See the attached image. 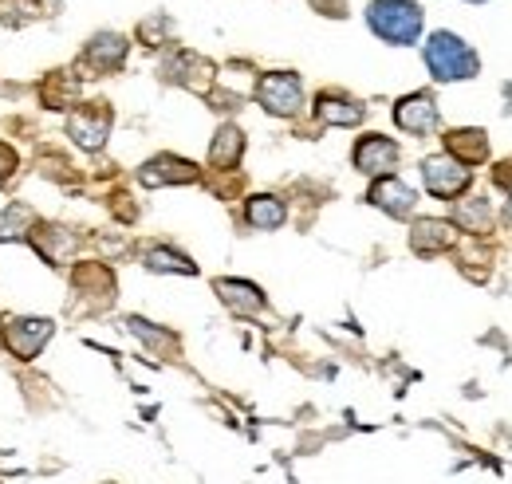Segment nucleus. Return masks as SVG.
Wrapping results in <instances>:
<instances>
[{"label": "nucleus", "mask_w": 512, "mask_h": 484, "mask_svg": "<svg viewBox=\"0 0 512 484\" xmlns=\"http://www.w3.org/2000/svg\"><path fill=\"white\" fill-rule=\"evenodd\" d=\"M316 119L327 122V126H355V122H363V103H355L347 95H327L323 91L320 99H316Z\"/></svg>", "instance_id": "dca6fc26"}, {"label": "nucleus", "mask_w": 512, "mask_h": 484, "mask_svg": "<svg viewBox=\"0 0 512 484\" xmlns=\"http://www.w3.org/2000/svg\"><path fill=\"white\" fill-rule=\"evenodd\" d=\"M111 122H115V115L107 103H87V107H75V115L67 119V134L75 138V146L99 150L111 134Z\"/></svg>", "instance_id": "423d86ee"}, {"label": "nucleus", "mask_w": 512, "mask_h": 484, "mask_svg": "<svg viewBox=\"0 0 512 484\" xmlns=\"http://www.w3.org/2000/svg\"><path fill=\"white\" fill-rule=\"evenodd\" d=\"M213 288H217V296L225 300V307H233V311H241V315H256V311L264 307V292H260L256 284H245V280H217Z\"/></svg>", "instance_id": "f3484780"}, {"label": "nucleus", "mask_w": 512, "mask_h": 484, "mask_svg": "<svg viewBox=\"0 0 512 484\" xmlns=\"http://www.w3.org/2000/svg\"><path fill=\"white\" fill-rule=\"evenodd\" d=\"M394 122L406 130V134H430L438 126V103L430 91H414L406 99L394 103Z\"/></svg>", "instance_id": "6e6552de"}, {"label": "nucleus", "mask_w": 512, "mask_h": 484, "mask_svg": "<svg viewBox=\"0 0 512 484\" xmlns=\"http://www.w3.org/2000/svg\"><path fill=\"white\" fill-rule=\"evenodd\" d=\"M367 20L386 44H414L422 32V8L414 0H375L367 8Z\"/></svg>", "instance_id": "f257e3e1"}, {"label": "nucleus", "mask_w": 512, "mask_h": 484, "mask_svg": "<svg viewBox=\"0 0 512 484\" xmlns=\"http://www.w3.org/2000/svg\"><path fill=\"white\" fill-rule=\"evenodd\" d=\"M367 201L375 205V209H383V213H390V217H410L414 213V189L406 182H398L394 174L390 178H379V182L371 185V193H367Z\"/></svg>", "instance_id": "9b49d317"}, {"label": "nucleus", "mask_w": 512, "mask_h": 484, "mask_svg": "<svg viewBox=\"0 0 512 484\" xmlns=\"http://www.w3.org/2000/svg\"><path fill=\"white\" fill-rule=\"evenodd\" d=\"M446 154L457 158L461 166H481L489 158V138H485V130H449Z\"/></svg>", "instance_id": "ddd939ff"}, {"label": "nucleus", "mask_w": 512, "mask_h": 484, "mask_svg": "<svg viewBox=\"0 0 512 484\" xmlns=\"http://www.w3.org/2000/svg\"><path fill=\"white\" fill-rule=\"evenodd\" d=\"M457 221L465 225V233H489L493 229V209L481 197H469V201H457Z\"/></svg>", "instance_id": "412c9836"}, {"label": "nucleus", "mask_w": 512, "mask_h": 484, "mask_svg": "<svg viewBox=\"0 0 512 484\" xmlns=\"http://www.w3.org/2000/svg\"><path fill=\"white\" fill-rule=\"evenodd\" d=\"M426 63L434 71V79L442 83H457V79H473L477 75V52L457 40L453 32H434L426 44Z\"/></svg>", "instance_id": "f03ea898"}, {"label": "nucleus", "mask_w": 512, "mask_h": 484, "mask_svg": "<svg viewBox=\"0 0 512 484\" xmlns=\"http://www.w3.org/2000/svg\"><path fill=\"white\" fill-rule=\"evenodd\" d=\"M284 217H288V209H284V201L272 197V193H256V197L245 201V221H249L253 229H280Z\"/></svg>", "instance_id": "a211bd4d"}, {"label": "nucleus", "mask_w": 512, "mask_h": 484, "mask_svg": "<svg viewBox=\"0 0 512 484\" xmlns=\"http://www.w3.org/2000/svg\"><path fill=\"white\" fill-rule=\"evenodd\" d=\"M241 154H245V134L237 126H221L213 146H209V166L213 170H237Z\"/></svg>", "instance_id": "2eb2a0df"}, {"label": "nucleus", "mask_w": 512, "mask_h": 484, "mask_svg": "<svg viewBox=\"0 0 512 484\" xmlns=\"http://www.w3.org/2000/svg\"><path fill=\"white\" fill-rule=\"evenodd\" d=\"M138 178L142 185H150V189H158V185H190L201 178V170L186 162V158H174V154H158V158H150L142 170H138Z\"/></svg>", "instance_id": "1a4fd4ad"}, {"label": "nucleus", "mask_w": 512, "mask_h": 484, "mask_svg": "<svg viewBox=\"0 0 512 484\" xmlns=\"http://www.w3.org/2000/svg\"><path fill=\"white\" fill-rule=\"evenodd\" d=\"M146 268L150 272H178V276H193L197 264H193L186 252H174V248H150L146 252Z\"/></svg>", "instance_id": "aec40b11"}, {"label": "nucleus", "mask_w": 512, "mask_h": 484, "mask_svg": "<svg viewBox=\"0 0 512 484\" xmlns=\"http://www.w3.org/2000/svg\"><path fill=\"white\" fill-rule=\"evenodd\" d=\"M4 8H8V12L16 8V24H20V20H32V16L40 12V4H36V0H8Z\"/></svg>", "instance_id": "b1692460"}, {"label": "nucleus", "mask_w": 512, "mask_h": 484, "mask_svg": "<svg viewBox=\"0 0 512 484\" xmlns=\"http://www.w3.org/2000/svg\"><path fill=\"white\" fill-rule=\"evenodd\" d=\"M256 103H260L268 115H280V119L300 115V107H304L300 75H292V71H268V75L256 83Z\"/></svg>", "instance_id": "20e7f679"}, {"label": "nucleus", "mask_w": 512, "mask_h": 484, "mask_svg": "<svg viewBox=\"0 0 512 484\" xmlns=\"http://www.w3.org/2000/svg\"><path fill=\"white\" fill-rule=\"evenodd\" d=\"M52 331H56V323L52 319H36V315H4L0 319V343L20 363H32L48 347Z\"/></svg>", "instance_id": "7ed1b4c3"}, {"label": "nucleus", "mask_w": 512, "mask_h": 484, "mask_svg": "<svg viewBox=\"0 0 512 484\" xmlns=\"http://www.w3.org/2000/svg\"><path fill=\"white\" fill-rule=\"evenodd\" d=\"M355 170L359 174H367V178H390V170L398 166V142L394 138H386V134H367V138H359L355 142Z\"/></svg>", "instance_id": "0eeeda50"}, {"label": "nucleus", "mask_w": 512, "mask_h": 484, "mask_svg": "<svg viewBox=\"0 0 512 484\" xmlns=\"http://www.w3.org/2000/svg\"><path fill=\"white\" fill-rule=\"evenodd\" d=\"M505 225L512 229V201H509V209H505Z\"/></svg>", "instance_id": "393cba45"}, {"label": "nucleus", "mask_w": 512, "mask_h": 484, "mask_svg": "<svg viewBox=\"0 0 512 484\" xmlns=\"http://www.w3.org/2000/svg\"><path fill=\"white\" fill-rule=\"evenodd\" d=\"M422 182H426V189H430L434 197L453 201V197H461V193L469 189V166H461V162L449 158V154H434V158L422 162Z\"/></svg>", "instance_id": "39448f33"}, {"label": "nucleus", "mask_w": 512, "mask_h": 484, "mask_svg": "<svg viewBox=\"0 0 512 484\" xmlns=\"http://www.w3.org/2000/svg\"><path fill=\"white\" fill-rule=\"evenodd\" d=\"M87 67L91 71H99V75H107V71H119L123 60H127V40L123 36H115V32H107V36H95L91 44H87Z\"/></svg>", "instance_id": "4468645a"}, {"label": "nucleus", "mask_w": 512, "mask_h": 484, "mask_svg": "<svg viewBox=\"0 0 512 484\" xmlns=\"http://www.w3.org/2000/svg\"><path fill=\"white\" fill-rule=\"evenodd\" d=\"M16 166H20V158H16V150H12L8 142H0V182H8V178L16 174Z\"/></svg>", "instance_id": "5701e85b"}, {"label": "nucleus", "mask_w": 512, "mask_h": 484, "mask_svg": "<svg viewBox=\"0 0 512 484\" xmlns=\"http://www.w3.org/2000/svg\"><path fill=\"white\" fill-rule=\"evenodd\" d=\"M28 241L36 244V252L48 260V264H64L67 256L75 252V233L60 229V225H32Z\"/></svg>", "instance_id": "f8f14e48"}, {"label": "nucleus", "mask_w": 512, "mask_h": 484, "mask_svg": "<svg viewBox=\"0 0 512 484\" xmlns=\"http://www.w3.org/2000/svg\"><path fill=\"white\" fill-rule=\"evenodd\" d=\"M32 225H36L32 209H24V205H8V209L0 213V241H24V237L32 233Z\"/></svg>", "instance_id": "4be33fe9"}, {"label": "nucleus", "mask_w": 512, "mask_h": 484, "mask_svg": "<svg viewBox=\"0 0 512 484\" xmlns=\"http://www.w3.org/2000/svg\"><path fill=\"white\" fill-rule=\"evenodd\" d=\"M453 241H457V229H453V221H442V217H422L410 229V248L418 256H438V252L453 248Z\"/></svg>", "instance_id": "9d476101"}, {"label": "nucleus", "mask_w": 512, "mask_h": 484, "mask_svg": "<svg viewBox=\"0 0 512 484\" xmlns=\"http://www.w3.org/2000/svg\"><path fill=\"white\" fill-rule=\"evenodd\" d=\"M75 95H79V83L67 79V75H48L44 87H40V99H44V107H52V111L75 107Z\"/></svg>", "instance_id": "6ab92c4d"}]
</instances>
